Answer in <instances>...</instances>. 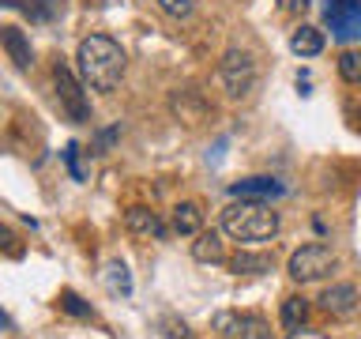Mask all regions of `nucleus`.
<instances>
[{
  "instance_id": "nucleus-1",
  "label": "nucleus",
  "mask_w": 361,
  "mask_h": 339,
  "mask_svg": "<svg viewBox=\"0 0 361 339\" xmlns=\"http://www.w3.org/2000/svg\"><path fill=\"white\" fill-rule=\"evenodd\" d=\"M79 61V76L90 90H102V95H113L124 79V49L109 34H90V38L79 42L75 49Z\"/></svg>"
},
{
  "instance_id": "nucleus-2",
  "label": "nucleus",
  "mask_w": 361,
  "mask_h": 339,
  "mask_svg": "<svg viewBox=\"0 0 361 339\" xmlns=\"http://www.w3.org/2000/svg\"><path fill=\"white\" fill-rule=\"evenodd\" d=\"M222 230L237 242H271L279 234V211L264 200H233L222 211Z\"/></svg>"
},
{
  "instance_id": "nucleus-3",
  "label": "nucleus",
  "mask_w": 361,
  "mask_h": 339,
  "mask_svg": "<svg viewBox=\"0 0 361 339\" xmlns=\"http://www.w3.org/2000/svg\"><path fill=\"white\" fill-rule=\"evenodd\" d=\"M286 271H290L293 282H316V279H324L327 271H335V253H331V245H324V242L301 245L298 253L290 256Z\"/></svg>"
},
{
  "instance_id": "nucleus-4",
  "label": "nucleus",
  "mask_w": 361,
  "mask_h": 339,
  "mask_svg": "<svg viewBox=\"0 0 361 339\" xmlns=\"http://www.w3.org/2000/svg\"><path fill=\"white\" fill-rule=\"evenodd\" d=\"M219 79L230 98H245L256 87V61L245 49H226L219 61Z\"/></svg>"
},
{
  "instance_id": "nucleus-5",
  "label": "nucleus",
  "mask_w": 361,
  "mask_h": 339,
  "mask_svg": "<svg viewBox=\"0 0 361 339\" xmlns=\"http://www.w3.org/2000/svg\"><path fill=\"white\" fill-rule=\"evenodd\" d=\"M324 19L338 42L361 38V0H327Z\"/></svg>"
},
{
  "instance_id": "nucleus-6",
  "label": "nucleus",
  "mask_w": 361,
  "mask_h": 339,
  "mask_svg": "<svg viewBox=\"0 0 361 339\" xmlns=\"http://www.w3.org/2000/svg\"><path fill=\"white\" fill-rule=\"evenodd\" d=\"M53 79H56V98H61V106H64L68 117H72V121H90V102L83 95L87 83H79L64 64L53 68Z\"/></svg>"
},
{
  "instance_id": "nucleus-7",
  "label": "nucleus",
  "mask_w": 361,
  "mask_h": 339,
  "mask_svg": "<svg viewBox=\"0 0 361 339\" xmlns=\"http://www.w3.org/2000/svg\"><path fill=\"white\" fill-rule=\"evenodd\" d=\"M320 305H324V313L338 316V321H350V316L361 309V294H357V287H350V282H335V287H327L320 294Z\"/></svg>"
},
{
  "instance_id": "nucleus-8",
  "label": "nucleus",
  "mask_w": 361,
  "mask_h": 339,
  "mask_svg": "<svg viewBox=\"0 0 361 339\" xmlns=\"http://www.w3.org/2000/svg\"><path fill=\"white\" fill-rule=\"evenodd\" d=\"M282 181H275V177H241V181H233L230 185V196H237V200H264V203H271V200H279L282 196Z\"/></svg>"
},
{
  "instance_id": "nucleus-9",
  "label": "nucleus",
  "mask_w": 361,
  "mask_h": 339,
  "mask_svg": "<svg viewBox=\"0 0 361 339\" xmlns=\"http://www.w3.org/2000/svg\"><path fill=\"white\" fill-rule=\"evenodd\" d=\"M0 45H4V49H8L11 64H16L19 72H27V68L34 64V49H30L27 34H23L19 27H0Z\"/></svg>"
},
{
  "instance_id": "nucleus-10",
  "label": "nucleus",
  "mask_w": 361,
  "mask_h": 339,
  "mask_svg": "<svg viewBox=\"0 0 361 339\" xmlns=\"http://www.w3.org/2000/svg\"><path fill=\"white\" fill-rule=\"evenodd\" d=\"M192 256H196L200 264H222V256H226L222 234L219 230H200L196 242H192Z\"/></svg>"
},
{
  "instance_id": "nucleus-11",
  "label": "nucleus",
  "mask_w": 361,
  "mask_h": 339,
  "mask_svg": "<svg viewBox=\"0 0 361 339\" xmlns=\"http://www.w3.org/2000/svg\"><path fill=\"white\" fill-rule=\"evenodd\" d=\"M102 282H106V290L113 298H132V271L124 260H109L106 271H102Z\"/></svg>"
},
{
  "instance_id": "nucleus-12",
  "label": "nucleus",
  "mask_w": 361,
  "mask_h": 339,
  "mask_svg": "<svg viewBox=\"0 0 361 339\" xmlns=\"http://www.w3.org/2000/svg\"><path fill=\"white\" fill-rule=\"evenodd\" d=\"M290 49L298 56H320L324 53V30L309 27V23H301L298 30L290 34Z\"/></svg>"
},
{
  "instance_id": "nucleus-13",
  "label": "nucleus",
  "mask_w": 361,
  "mask_h": 339,
  "mask_svg": "<svg viewBox=\"0 0 361 339\" xmlns=\"http://www.w3.org/2000/svg\"><path fill=\"white\" fill-rule=\"evenodd\" d=\"M169 106H173V113H177L180 121H188V124L203 121V113H207V102H203V98L196 95V90H177Z\"/></svg>"
},
{
  "instance_id": "nucleus-14",
  "label": "nucleus",
  "mask_w": 361,
  "mask_h": 339,
  "mask_svg": "<svg viewBox=\"0 0 361 339\" xmlns=\"http://www.w3.org/2000/svg\"><path fill=\"white\" fill-rule=\"evenodd\" d=\"M124 226H128L132 234H154V237H166V226H162V219H158L151 208H132L128 215H124Z\"/></svg>"
},
{
  "instance_id": "nucleus-15",
  "label": "nucleus",
  "mask_w": 361,
  "mask_h": 339,
  "mask_svg": "<svg viewBox=\"0 0 361 339\" xmlns=\"http://www.w3.org/2000/svg\"><path fill=\"white\" fill-rule=\"evenodd\" d=\"M233 275H264V271L275 268V260H271L267 253H237L230 260Z\"/></svg>"
},
{
  "instance_id": "nucleus-16",
  "label": "nucleus",
  "mask_w": 361,
  "mask_h": 339,
  "mask_svg": "<svg viewBox=\"0 0 361 339\" xmlns=\"http://www.w3.org/2000/svg\"><path fill=\"white\" fill-rule=\"evenodd\" d=\"M200 222H203V215H200V203H177L173 208V230L177 234H200Z\"/></svg>"
},
{
  "instance_id": "nucleus-17",
  "label": "nucleus",
  "mask_w": 361,
  "mask_h": 339,
  "mask_svg": "<svg viewBox=\"0 0 361 339\" xmlns=\"http://www.w3.org/2000/svg\"><path fill=\"white\" fill-rule=\"evenodd\" d=\"M305 321H309V302H305L301 294H293V298L282 302V328L298 332V328H305Z\"/></svg>"
},
{
  "instance_id": "nucleus-18",
  "label": "nucleus",
  "mask_w": 361,
  "mask_h": 339,
  "mask_svg": "<svg viewBox=\"0 0 361 339\" xmlns=\"http://www.w3.org/2000/svg\"><path fill=\"white\" fill-rule=\"evenodd\" d=\"M338 76L346 83H361V49H346L338 56Z\"/></svg>"
},
{
  "instance_id": "nucleus-19",
  "label": "nucleus",
  "mask_w": 361,
  "mask_h": 339,
  "mask_svg": "<svg viewBox=\"0 0 361 339\" xmlns=\"http://www.w3.org/2000/svg\"><path fill=\"white\" fill-rule=\"evenodd\" d=\"M237 339H271V328H267L264 316L245 313V316H241V332H237Z\"/></svg>"
},
{
  "instance_id": "nucleus-20",
  "label": "nucleus",
  "mask_w": 361,
  "mask_h": 339,
  "mask_svg": "<svg viewBox=\"0 0 361 339\" xmlns=\"http://www.w3.org/2000/svg\"><path fill=\"white\" fill-rule=\"evenodd\" d=\"M19 8L27 11L30 19L45 23V19H53V11H56V0H19Z\"/></svg>"
},
{
  "instance_id": "nucleus-21",
  "label": "nucleus",
  "mask_w": 361,
  "mask_h": 339,
  "mask_svg": "<svg viewBox=\"0 0 361 339\" xmlns=\"http://www.w3.org/2000/svg\"><path fill=\"white\" fill-rule=\"evenodd\" d=\"M214 332L226 339H237V332H241V313H214Z\"/></svg>"
},
{
  "instance_id": "nucleus-22",
  "label": "nucleus",
  "mask_w": 361,
  "mask_h": 339,
  "mask_svg": "<svg viewBox=\"0 0 361 339\" xmlns=\"http://www.w3.org/2000/svg\"><path fill=\"white\" fill-rule=\"evenodd\" d=\"M158 8H162V16H169V19H188L192 11H196V0H158Z\"/></svg>"
},
{
  "instance_id": "nucleus-23",
  "label": "nucleus",
  "mask_w": 361,
  "mask_h": 339,
  "mask_svg": "<svg viewBox=\"0 0 361 339\" xmlns=\"http://www.w3.org/2000/svg\"><path fill=\"white\" fill-rule=\"evenodd\" d=\"M61 309H64V313H72V316H90V305L79 298L75 290H64V294H61Z\"/></svg>"
},
{
  "instance_id": "nucleus-24",
  "label": "nucleus",
  "mask_w": 361,
  "mask_h": 339,
  "mask_svg": "<svg viewBox=\"0 0 361 339\" xmlns=\"http://www.w3.org/2000/svg\"><path fill=\"white\" fill-rule=\"evenodd\" d=\"M61 155H64V166H68V174H72L75 181H83V166H79V147H75V143H68Z\"/></svg>"
},
{
  "instance_id": "nucleus-25",
  "label": "nucleus",
  "mask_w": 361,
  "mask_h": 339,
  "mask_svg": "<svg viewBox=\"0 0 361 339\" xmlns=\"http://www.w3.org/2000/svg\"><path fill=\"white\" fill-rule=\"evenodd\" d=\"M312 0H279V8L282 11H290V16H301V11H309Z\"/></svg>"
},
{
  "instance_id": "nucleus-26",
  "label": "nucleus",
  "mask_w": 361,
  "mask_h": 339,
  "mask_svg": "<svg viewBox=\"0 0 361 339\" xmlns=\"http://www.w3.org/2000/svg\"><path fill=\"white\" fill-rule=\"evenodd\" d=\"M290 339H327L324 332H312V328H298V332H290Z\"/></svg>"
},
{
  "instance_id": "nucleus-27",
  "label": "nucleus",
  "mask_w": 361,
  "mask_h": 339,
  "mask_svg": "<svg viewBox=\"0 0 361 339\" xmlns=\"http://www.w3.org/2000/svg\"><path fill=\"white\" fill-rule=\"evenodd\" d=\"M113 140H117V129H109V132H102V136H98V147H102V151H106V147H109Z\"/></svg>"
},
{
  "instance_id": "nucleus-28",
  "label": "nucleus",
  "mask_w": 361,
  "mask_h": 339,
  "mask_svg": "<svg viewBox=\"0 0 361 339\" xmlns=\"http://www.w3.org/2000/svg\"><path fill=\"white\" fill-rule=\"evenodd\" d=\"M0 8H19V0H0Z\"/></svg>"
},
{
  "instance_id": "nucleus-29",
  "label": "nucleus",
  "mask_w": 361,
  "mask_h": 339,
  "mask_svg": "<svg viewBox=\"0 0 361 339\" xmlns=\"http://www.w3.org/2000/svg\"><path fill=\"white\" fill-rule=\"evenodd\" d=\"M0 242H4V245H8V242H11V234H8V230H4V226H0Z\"/></svg>"
}]
</instances>
